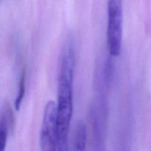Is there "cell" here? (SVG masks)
<instances>
[{"label":"cell","instance_id":"obj_1","mask_svg":"<svg viewBox=\"0 0 151 151\" xmlns=\"http://www.w3.org/2000/svg\"><path fill=\"white\" fill-rule=\"evenodd\" d=\"M76 65V51L73 38L69 37L63 45L58 84V147L69 150L70 123L73 113V86Z\"/></svg>","mask_w":151,"mask_h":151},{"label":"cell","instance_id":"obj_2","mask_svg":"<svg viewBox=\"0 0 151 151\" xmlns=\"http://www.w3.org/2000/svg\"><path fill=\"white\" fill-rule=\"evenodd\" d=\"M107 44L110 55L117 57L121 52L123 33L122 0H108Z\"/></svg>","mask_w":151,"mask_h":151},{"label":"cell","instance_id":"obj_3","mask_svg":"<svg viewBox=\"0 0 151 151\" xmlns=\"http://www.w3.org/2000/svg\"><path fill=\"white\" fill-rule=\"evenodd\" d=\"M39 144L43 151L57 150L58 111L57 103L50 100L46 104L42 118Z\"/></svg>","mask_w":151,"mask_h":151},{"label":"cell","instance_id":"obj_4","mask_svg":"<svg viewBox=\"0 0 151 151\" xmlns=\"http://www.w3.org/2000/svg\"><path fill=\"white\" fill-rule=\"evenodd\" d=\"M14 115L10 105L5 104L0 113V151H4L9 134L14 127Z\"/></svg>","mask_w":151,"mask_h":151},{"label":"cell","instance_id":"obj_5","mask_svg":"<svg viewBox=\"0 0 151 151\" xmlns=\"http://www.w3.org/2000/svg\"><path fill=\"white\" fill-rule=\"evenodd\" d=\"M87 142V128L83 121H78L72 135V150H85Z\"/></svg>","mask_w":151,"mask_h":151},{"label":"cell","instance_id":"obj_6","mask_svg":"<svg viewBox=\"0 0 151 151\" xmlns=\"http://www.w3.org/2000/svg\"><path fill=\"white\" fill-rule=\"evenodd\" d=\"M26 71L24 69L22 73V76L20 78V82L19 84V90H18L17 95L15 100V109L16 111H19L20 109L22 103L23 101V99L25 95V91H26Z\"/></svg>","mask_w":151,"mask_h":151}]
</instances>
